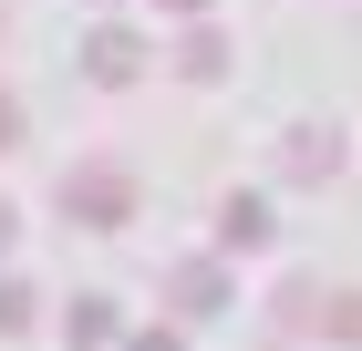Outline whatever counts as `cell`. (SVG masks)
<instances>
[{
    "label": "cell",
    "mask_w": 362,
    "mask_h": 351,
    "mask_svg": "<svg viewBox=\"0 0 362 351\" xmlns=\"http://www.w3.org/2000/svg\"><path fill=\"white\" fill-rule=\"evenodd\" d=\"M124 351H187V331H176V321H145V331H124Z\"/></svg>",
    "instance_id": "8fae6325"
},
{
    "label": "cell",
    "mask_w": 362,
    "mask_h": 351,
    "mask_svg": "<svg viewBox=\"0 0 362 351\" xmlns=\"http://www.w3.org/2000/svg\"><path fill=\"white\" fill-rule=\"evenodd\" d=\"M279 351H290V341H279Z\"/></svg>",
    "instance_id": "2e32d148"
},
{
    "label": "cell",
    "mask_w": 362,
    "mask_h": 351,
    "mask_svg": "<svg viewBox=\"0 0 362 351\" xmlns=\"http://www.w3.org/2000/svg\"><path fill=\"white\" fill-rule=\"evenodd\" d=\"M52 207L83 227V238H114V227H135V176L114 155H83V165H62V186H52Z\"/></svg>",
    "instance_id": "6da1fadb"
},
{
    "label": "cell",
    "mask_w": 362,
    "mask_h": 351,
    "mask_svg": "<svg viewBox=\"0 0 362 351\" xmlns=\"http://www.w3.org/2000/svg\"><path fill=\"white\" fill-rule=\"evenodd\" d=\"M228 73V31L218 21H187V42H176V83H218Z\"/></svg>",
    "instance_id": "52a82bcc"
},
{
    "label": "cell",
    "mask_w": 362,
    "mask_h": 351,
    "mask_svg": "<svg viewBox=\"0 0 362 351\" xmlns=\"http://www.w3.org/2000/svg\"><path fill=\"white\" fill-rule=\"evenodd\" d=\"M114 341H124V321H114L104 290H83L73 310H62V351H114Z\"/></svg>",
    "instance_id": "5b68a950"
},
{
    "label": "cell",
    "mask_w": 362,
    "mask_h": 351,
    "mask_svg": "<svg viewBox=\"0 0 362 351\" xmlns=\"http://www.w3.org/2000/svg\"><path fill=\"white\" fill-rule=\"evenodd\" d=\"M279 176H290V186L341 176V124H290V135H279Z\"/></svg>",
    "instance_id": "3957f363"
},
{
    "label": "cell",
    "mask_w": 362,
    "mask_h": 351,
    "mask_svg": "<svg viewBox=\"0 0 362 351\" xmlns=\"http://www.w3.org/2000/svg\"><path fill=\"white\" fill-rule=\"evenodd\" d=\"M21 145V93H0V155Z\"/></svg>",
    "instance_id": "7c38bea8"
},
{
    "label": "cell",
    "mask_w": 362,
    "mask_h": 351,
    "mask_svg": "<svg viewBox=\"0 0 362 351\" xmlns=\"http://www.w3.org/2000/svg\"><path fill=\"white\" fill-rule=\"evenodd\" d=\"M269 310H279V331H290V341H321V310H332V290H321V279H290Z\"/></svg>",
    "instance_id": "ba28073f"
},
{
    "label": "cell",
    "mask_w": 362,
    "mask_h": 351,
    "mask_svg": "<svg viewBox=\"0 0 362 351\" xmlns=\"http://www.w3.org/2000/svg\"><path fill=\"white\" fill-rule=\"evenodd\" d=\"M218 248H228V258H238V248H269V196H238V186H228L218 196Z\"/></svg>",
    "instance_id": "8992f818"
},
{
    "label": "cell",
    "mask_w": 362,
    "mask_h": 351,
    "mask_svg": "<svg viewBox=\"0 0 362 351\" xmlns=\"http://www.w3.org/2000/svg\"><path fill=\"white\" fill-rule=\"evenodd\" d=\"M11 238H21V207H11V196H0V248H11Z\"/></svg>",
    "instance_id": "5bb4252c"
},
{
    "label": "cell",
    "mask_w": 362,
    "mask_h": 351,
    "mask_svg": "<svg viewBox=\"0 0 362 351\" xmlns=\"http://www.w3.org/2000/svg\"><path fill=\"white\" fill-rule=\"evenodd\" d=\"M321 341L362 351V290H332V310H321Z\"/></svg>",
    "instance_id": "9c48e42d"
},
{
    "label": "cell",
    "mask_w": 362,
    "mask_h": 351,
    "mask_svg": "<svg viewBox=\"0 0 362 351\" xmlns=\"http://www.w3.org/2000/svg\"><path fill=\"white\" fill-rule=\"evenodd\" d=\"M156 11H176V21H207V11H218V0H156Z\"/></svg>",
    "instance_id": "4fadbf2b"
},
{
    "label": "cell",
    "mask_w": 362,
    "mask_h": 351,
    "mask_svg": "<svg viewBox=\"0 0 362 351\" xmlns=\"http://www.w3.org/2000/svg\"><path fill=\"white\" fill-rule=\"evenodd\" d=\"M145 62H156V42H145L135 21H104V31H93V42H83V73L104 83V93H124V83H135Z\"/></svg>",
    "instance_id": "7a4b0ae2"
},
{
    "label": "cell",
    "mask_w": 362,
    "mask_h": 351,
    "mask_svg": "<svg viewBox=\"0 0 362 351\" xmlns=\"http://www.w3.org/2000/svg\"><path fill=\"white\" fill-rule=\"evenodd\" d=\"M31 321H42V299H31V279H0V341H21Z\"/></svg>",
    "instance_id": "30bf717a"
},
{
    "label": "cell",
    "mask_w": 362,
    "mask_h": 351,
    "mask_svg": "<svg viewBox=\"0 0 362 351\" xmlns=\"http://www.w3.org/2000/svg\"><path fill=\"white\" fill-rule=\"evenodd\" d=\"M166 310H176V321H218V310H228V269H218V258H176V269H166Z\"/></svg>",
    "instance_id": "277c9868"
},
{
    "label": "cell",
    "mask_w": 362,
    "mask_h": 351,
    "mask_svg": "<svg viewBox=\"0 0 362 351\" xmlns=\"http://www.w3.org/2000/svg\"><path fill=\"white\" fill-rule=\"evenodd\" d=\"M0 42H11V21H0Z\"/></svg>",
    "instance_id": "9a60e30c"
}]
</instances>
